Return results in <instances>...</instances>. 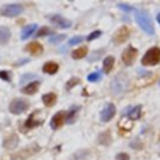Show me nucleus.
<instances>
[{
	"label": "nucleus",
	"instance_id": "obj_12",
	"mask_svg": "<svg viewBox=\"0 0 160 160\" xmlns=\"http://www.w3.org/2000/svg\"><path fill=\"white\" fill-rule=\"evenodd\" d=\"M65 124V112H56L51 119V128L52 129H59Z\"/></svg>",
	"mask_w": 160,
	"mask_h": 160
},
{
	"label": "nucleus",
	"instance_id": "obj_34",
	"mask_svg": "<svg viewBox=\"0 0 160 160\" xmlns=\"http://www.w3.org/2000/svg\"><path fill=\"white\" fill-rule=\"evenodd\" d=\"M115 160H129V155L128 153H118Z\"/></svg>",
	"mask_w": 160,
	"mask_h": 160
},
{
	"label": "nucleus",
	"instance_id": "obj_31",
	"mask_svg": "<svg viewBox=\"0 0 160 160\" xmlns=\"http://www.w3.org/2000/svg\"><path fill=\"white\" fill-rule=\"evenodd\" d=\"M0 79L4 80V82H10V72H6V70H0Z\"/></svg>",
	"mask_w": 160,
	"mask_h": 160
},
{
	"label": "nucleus",
	"instance_id": "obj_25",
	"mask_svg": "<svg viewBox=\"0 0 160 160\" xmlns=\"http://www.w3.org/2000/svg\"><path fill=\"white\" fill-rule=\"evenodd\" d=\"M53 34V31L51 30L49 27H42V28H39L38 30V32L35 34L37 37H44V35H52Z\"/></svg>",
	"mask_w": 160,
	"mask_h": 160
},
{
	"label": "nucleus",
	"instance_id": "obj_27",
	"mask_svg": "<svg viewBox=\"0 0 160 160\" xmlns=\"http://www.w3.org/2000/svg\"><path fill=\"white\" fill-rule=\"evenodd\" d=\"M80 83V80L78 79V78H73V79H70L69 82L66 83V90H70L72 87H75V86H78Z\"/></svg>",
	"mask_w": 160,
	"mask_h": 160
},
{
	"label": "nucleus",
	"instance_id": "obj_22",
	"mask_svg": "<svg viewBox=\"0 0 160 160\" xmlns=\"http://www.w3.org/2000/svg\"><path fill=\"white\" fill-rule=\"evenodd\" d=\"M114 63H115V59H114L112 56H107V58L104 59V63H102V70H104V73H110L114 68Z\"/></svg>",
	"mask_w": 160,
	"mask_h": 160
},
{
	"label": "nucleus",
	"instance_id": "obj_29",
	"mask_svg": "<svg viewBox=\"0 0 160 160\" xmlns=\"http://www.w3.org/2000/svg\"><path fill=\"white\" fill-rule=\"evenodd\" d=\"M63 39H65V35L61 34V35H52L49 41H51V44H58V42H62Z\"/></svg>",
	"mask_w": 160,
	"mask_h": 160
},
{
	"label": "nucleus",
	"instance_id": "obj_14",
	"mask_svg": "<svg viewBox=\"0 0 160 160\" xmlns=\"http://www.w3.org/2000/svg\"><path fill=\"white\" fill-rule=\"evenodd\" d=\"M38 88H39V82H32V83H28L27 86H24L21 88V93L31 96V94H35L38 91Z\"/></svg>",
	"mask_w": 160,
	"mask_h": 160
},
{
	"label": "nucleus",
	"instance_id": "obj_2",
	"mask_svg": "<svg viewBox=\"0 0 160 160\" xmlns=\"http://www.w3.org/2000/svg\"><path fill=\"white\" fill-rule=\"evenodd\" d=\"M160 62V48L153 47L148 51L142 58V65L143 66H155Z\"/></svg>",
	"mask_w": 160,
	"mask_h": 160
},
{
	"label": "nucleus",
	"instance_id": "obj_9",
	"mask_svg": "<svg viewBox=\"0 0 160 160\" xmlns=\"http://www.w3.org/2000/svg\"><path fill=\"white\" fill-rule=\"evenodd\" d=\"M136 56H138V51H136V48H133V47L129 45V47L122 52V61H124L125 65L129 66V65H132L133 62H135Z\"/></svg>",
	"mask_w": 160,
	"mask_h": 160
},
{
	"label": "nucleus",
	"instance_id": "obj_21",
	"mask_svg": "<svg viewBox=\"0 0 160 160\" xmlns=\"http://www.w3.org/2000/svg\"><path fill=\"white\" fill-rule=\"evenodd\" d=\"M35 31H37V24H30V25H27V27H24L21 31V39H27L28 37H31Z\"/></svg>",
	"mask_w": 160,
	"mask_h": 160
},
{
	"label": "nucleus",
	"instance_id": "obj_7",
	"mask_svg": "<svg viewBox=\"0 0 160 160\" xmlns=\"http://www.w3.org/2000/svg\"><path fill=\"white\" fill-rule=\"evenodd\" d=\"M129 35H131V30L128 27H119L118 30H117V32L114 34V42H115L117 45L118 44H124V42H127L128 41V38H129Z\"/></svg>",
	"mask_w": 160,
	"mask_h": 160
},
{
	"label": "nucleus",
	"instance_id": "obj_3",
	"mask_svg": "<svg viewBox=\"0 0 160 160\" xmlns=\"http://www.w3.org/2000/svg\"><path fill=\"white\" fill-rule=\"evenodd\" d=\"M111 88H112V93L115 96H119V94L125 93L128 88V79L125 75H118L117 78H114L112 83H111Z\"/></svg>",
	"mask_w": 160,
	"mask_h": 160
},
{
	"label": "nucleus",
	"instance_id": "obj_19",
	"mask_svg": "<svg viewBox=\"0 0 160 160\" xmlns=\"http://www.w3.org/2000/svg\"><path fill=\"white\" fill-rule=\"evenodd\" d=\"M125 114H128L131 119H138V118H141L142 107L141 105H136V107H132V108H127Z\"/></svg>",
	"mask_w": 160,
	"mask_h": 160
},
{
	"label": "nucleus",
	"instance_id": "obj_20",
	"mask_svg": "<svg viewBox=\"0 0 160 160\" xmlns=\"http://www.w3.org/2000/svg\"><path fill=\"white\" fill-rule=\"evenodd\" d=\"M111 142H112V138H111L110 131H107V132H101L98 135V143L102 145V146H110Z\"/></svg>",
	"mask_w": 160,
	"mask_h": 160
},
{
	"label": "nucleus",
	"instance_id": "obj_24",
	"mask_svg": "<svg viewBox=\"0 0 160 160\" xmlns=\"http://www.w3.org/2000/svg\"><path fill=\"white\" fill-rule=\"evenodd\" d=\"M79 110V107L76 105V107H72L70 108V111H69V114H68V117H65V122H68V124H72V121H73V117H75V114H76V111Z\"/></svg>",
	"mask_w": 160,
	"mask_h": 160
},
{
	"label": "nucleus",
	"instance_id": "obj_1",
	"mask_svg": "<svg viewBox=\"0 0 160 160\" xmlns=\"http://www.w3.org/2000/svg\"><path fill=\"white\" fill-rule=\"evenodd\" d=\"M135 18L138 21V24L141 25V28L149 35L155 34V27H153L152 18H150L149 13L145 10H135Z\"/></svg>",
	"mask_w": 160,
	"mask_h": 160
},
{
	"label": "nucleus",
	"instance_id": "obj_8",
	"mask_svg": "<svg viewBox=\"0 0 160 160\" xmlns=\"http://www.w3.org/2000/svg\"><path fill=\"white\" fill-rule=\"evenodd\" d=\"M117 114V108L114 104H111V102H108L107 105H104V108L101 110V114H100V118H101L102 122H108L111 121V119L115 117Z\"/></svg>",
	"mask_w": 160,
	"mask_h": 160
},
{
	"label": "nucleus",
	"instance_id": "obj_10",
	"mask_svg": "<svg viewBox=\"0 0 160 160\" xmlns=\"http://www.w3.org/2000/svg\"><path fill=\"white\" fill-rule=\"evenodd\" d=\"M49 20H51V22H53V24H55L56 27H59V28L72 27V21L68 20V18H65V17H62V16H59V14H53V16H51Z\"/></svg>",
	"mask_w": 160,
	"mask_h": 160
},
{
	"label": "nucleus",
	"instance_id": "obj_16",
	"mask_svg": "<svg viewBox=\"0 0 160 160\" xmlns=\"http://www.w3.org/2000/svg\"><path fill=\"white\" fill-rule=\"evenodd\" d=\"M42 70H44L47 75H55L59 70V65L56 62H47V63L42 66Z\"/></svg>",
	"mask_w": 160,
	"mask_h": 160
},
{
	"label": "nucleus",
	"instance_id": "obj_18",
	"mask_svg": "<svg viewBox=\"0 0 160 160\" xmlns=\"http://www.w3.org/2000/svg\"><path fill=\"white\" fill-rule=\"evenodd\" d=\"M10 37H11V32H10V30H8V27L2 25V27H0V44L2 45L7 44Z\"/></svg>",
	"mask_w": 160,
	"mask_h": 160
},
{
	"label": "nucleus",
	"instance_id": "obj_33",
	"mask_svg": "<svg viewBox=\"0 0 160 160\" xmlns=\"http://www.w3.org/2000/svg\"><path fill=\"white\" fill-rule=\"evenodd\" d=\"M100 35H101V31H100V30H97V31H93V32H91L90 35L87 37V41H93V39L98 38Z\"/></svg>",
	"mask_w": 160,
	"mask_h": 160
},
{
	"label": "nucleus",
	"instance_id": "obj_6",
	"mask_svg": "<svg viewBox=\"0 0 160 160\" xmlns=\"http://www.w3.org/2000/svg\"><path fill=\"white\" fill-rule=\"evenodd\" d=\"M22 11H24V8H22L21 4H7V6H4V7H2L0 14L4 17H17V16H20Z\"/></svg>",
	"mask_w": 160,
	"mask_h": 160
},
{
	"label": "nucleus",
	"instance_id": "obj_13",
	"mask_svg": "<svg viewBox=\"0 0 160 160\" xmlns=\"http://www.w3.org/2000/svg\"><path fill=\"white\" fill-rule=\"evenodd\" d=\"M37 112H38V111H35V112H32V114H31V115L27 118V121H25V124H24V128H25V129H32V128L39 127V125L42 124V121H41V119H35Z\"/></svg>",
	"mask_w": 160,
	"mask_h": 160
},
{
	"label": "nucleus",
	"instance_id": "obj_4",
	"mask_svg": "<svg viewBox=\"0 0 160 160\" xmlns=\"http://www.w3.org/2000/svg\"><path fill=\"white\" fill-rule=\"evenodd\" d=\"M28 107H30V102H28L27 100L14 98V100H11L10 105H8V111H10L11 114H14V115H18V114L25 112V111L28 110Z\"/></svg>",
	"mask_w": 160,
	"mask_h": 160
},
{
	"label": "nucleus",
	"instance_id": "obj_28",
	"mask_svg": "<svg viewBox=\"0 0 160 160\" xmlns=\"http://www.w3.org/2000/svg\"><path fill=\"white\" fill-rule=\"evenodd\" d=\"M101 53H104V49H98V51H94L93 52V56H90L88 58V61L90 62H93V61H97V59L101 56Z\"/></svg>",
	"mask_w": 160,
	"mask_h": 160
},
{
	"label": "nucleus",
	"instance_id": "obj_15",
	"mask_svg": "<svg viewBox=\"0 0 160 160\" xmlns=\"http://www.w3.org/2000/svg\"><path fill=\"white\" fill-rule=\"evenodd\" d=\"M56 100H58V97H56L55 93H47L42 96V102L47 107H53L56 104Z\"/></svg>",
	"mask_w": 160,
	"mask_h": 160
},
{
	"label": "nucleus",
	"instance_id": "obj_26",
	"mask_svg": "<svg viewBox=\"0 0 160 160\" xmlns=\"http://www.w3.org/2000/svg\"><path fill=\"white\" fill-rule=\"evenodd\" d=\"M100 79H101V73H100V72H93V73H90V75L87 76V80L90 83L100 82Z\"/></svg>",
	"mask_w": 160,
	"mask_h": 160
},
{
	"label": "nucleus",
	"instance_id": "obj_23",
	"mask_svg": "<svg viewBox=\"0 0 160 160\" xmlns=\"http://www.w3.org/2000/svg\"><path fill=\"white\" fill-rule=\"evenodd\" d=\"M87 52H88V49L86 47H80L72 52V58L73 59H83L86 55H87Z\"/></svg>",
	"mask_w": 160,
	"mask_h": 160
},
{
	"label": "nucleus",
	"instance_id": "obj_11",
	"mask_svg": "<svg viewBox=\"0 0 160 160\" xmlns=\"http://www.w3.org/2000/svg\"><path fill=\"white\" fill-rule=\"evenodd\" d=\"M20 139H18V135L17 133H10L8 136H6L4 141H3V148L7 150H11V149H16L17 145H18Z\"/></svg>",
	"mask_w": 160,
	"mask_h": 160
},
{
	"label": "nucleus",
	"instance_id": "obj_17",
	"mask_svg": "<svg viewBox=\"0 0 160 160\" xmlns=\"http://www.w3.org/2000/svg\"><path fill=\"white\" fill-rule=\"evenodd\" d=\"M25 51H28V52L32 53V55H39V53H42L44 48H42V45L38 44V42H31V44H28L27 47H25Z\"/></svg>",
	"mask_w": 160,
	"mask_h": 160
},
{
	"label": "nucleus",
	"instance_id": "obj_30",
	"mask_svg": "<svg viewBox=\"0 0 160 160\" xmlns=\"http://www.w3.org/2000/svg\"><path fill=\"white\" fill-rule=\"evenodd\" d=\"M83 37H80V35H76V37H73V38H70L69 39V42H68V45H75V44H80V42L83 41Z\"/></svg>",
	"mask_w": 160,
	"mask_h": 160
},
{
	"label": "nucleus",
	"instance_id": "obj_36",
	"mask_svg": "<svg viewBox=\"0 0 160 160\" xmlns=\"http://www.w3.org/2000/svg\"><path fill=\"white\" fill-rule=\"evenodd\" d=\"M156 20H158V21H159V24H160V13L158 14V17H156Z\"/></svg>",
	"mask_w": 160,
	"mask_h": 160
},
{
	"label": "nucleus",
	"instance_id": "obj_35",
	"mask_svg": "<svg viewBox=\"0 0 160 160\" xmlns=\"http://www.w3.org/2000/svg\"><path fill=\"white\" fill-rule=\"evenodd\" d=\"M131 148H133V149H142V143H139L138 141H133L131 143Z\"/></svg>",
	"mask_w": 160,
	"mask_h": 160
},
{
	"label": "nucleus",
	"instance_id": "obj_5",
	"mask_svg": "<svg viewBox=\"0 0 160 160\" xmlns=\"http://www.w3.org/2000/svg\"><path fill=\"white\" fill-rule=\"evenodd\" d=\"M38 150H39L38 145L32 143L31 146H28V148H25V149L20 150V152L14 153V155H11V160H25L30 158V156H32L34 153H37Z\"/></svg>",
	"mask_w": 160,
	"mask_h": 160
},
{
	"label": "nucleus",
	"instance_id": "obj_32",
	"mask_svg": "<svg viewBox=\"0 0 160 160\" xmlns=\"http://www.w3.org/2000/svg\"><path fill=\"white\" fill-rule=\"evenodd\" d=\"M118 7L121 8L122 11H125V13H131V11L133 10V8L131 7L129 4H125V3H119V4H118Z\"/></svg>",
	"mask_w": 160,
	"mask_h": 160
}]
</instances>
